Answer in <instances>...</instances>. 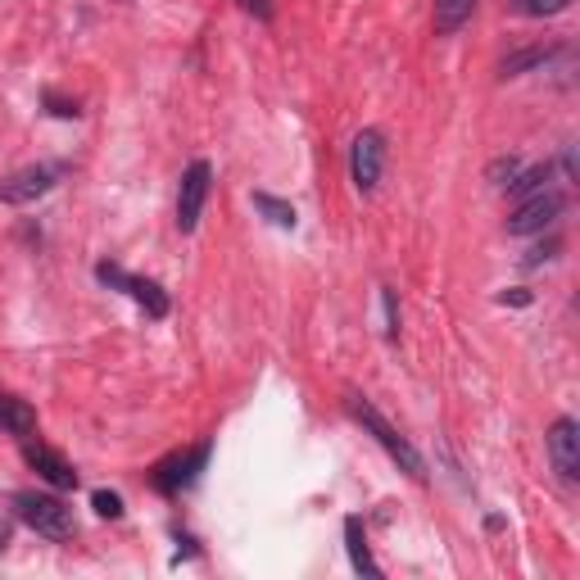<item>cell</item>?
I'll return each instance as SVG.
<instances>
[{
    "mask_svg": "<svg viewBox=\"0 0 580 580\" xmlns=\"http://www.w3.org/2000/svg\"><path fill=\"white\" fill-rule=\"evenodd\" d=\"M14 512H19V521L28 530H37V536H45V540H69L77 530L73 526V508L64 499H55V495L23 490V495H14Z\"/></svg>",
    "mask_w": 580,
    "mask_h": 580,
    "instance_id": "obj_1",
    "label": "cell"
},
{
    "mask_svg": "<svg viewBox=\"0 0 580 580\" xmlns=\"http://www.w3.org/2000/svg\"><path fill=\"white\" fill-rule=\"evenodd\" d=\"M350 413H354V417L363 422V431H367L372 441H376V445H381L385 454H391V458H395V463H400V467H404V472H408L413 480H422V476H426V463H422V454H417V449H413V445L404 441V435H400V431H395L391 422H385V417H381V413H376V408H372L367 400L350 395Z\"/></svg>",
    "mask_w": 580,
    "mask_h": 580,
    "instance_id": "obj_2",
    "label": "cell"
},
{
    "mask_svg": "<svg viewBox=\"0 0 580 580\" xmlns=\"http://www.w3.org/2000/svg\"><path fill=\"white\" fill-rule=\"evenodd\" d=\"M64 177V164H32L10 177H0V205H32L41 196H51L55 182Z\"/></svg>",
    "mask_w": 580,
    "mask_h": 580,
    "instance_id": "obj_3",
    "label": "cell"
},
{
    "mask_svg": "<svg viewBox=\"0 0 580 580\" xmlns=\"http://www.w3.org/2000/svg\"><path fill=\"white\" fill-rule=\"evenodd\" d=\"M562 209H567V196H562V190H553V186H545V190H536V196L517 200V209L508 218V231L512 236H536V231L553 227L562 218Z\"/></svg>",
    "mask_w": 580,
    "mask_h": 580,
    "instance_id": "obj_4",
    "label": "cell"
},
{
    "mask_svg": "<svg viewBox=\"0 0 580 580\" xmlns=\"http://www.w3.org/2000/svg\"><path fill=\"white\" fill-rule=\"evenodd\" d=\"M209 441H200V445H190V449H182V454H173V458H164L159 467H155V490L159 495H182L186 486H196L200 480V472H205V463H209Z\"/></svg>",
    "mask_w": 580,
    "mask_h": 580,
    "instance_id": "obj_5",
    "label": "cell"
},
{
    "mask_svg": "<svg viewBox=\"0 0 580 580\" xmlns=\"http://www.w3.org/2000/svg\"><path fill=\"white\" fill-rule=\"evenodd\" d=\"M209 186H214V168H209L205 159H196V164L182 173V190H177V227H182V231H196V227H200Z\"/></svg>",
    "mask_w": 580,
    "mask_h": 580,
    "instance_id": "obj_6",
    "label": "cell"
},
{
    "mask_svg": "<svg viewBox=\"0 0 580 580\" xmlns=\"http://www.w3.org/2000/svg\"><path fill=\"white\" fill-rule=\"evenodd\" d=\"M381 168H385V136L376 127H363L354 136V151H350V173H354V186L363 190V196L376 190Z\"/></svg>",
    "mask_w": 580,
    "mask_h": 580,
    "instance_id": "obj_7",
    "label": "cell"
},
{
    "mask_svg": "<svg viewBox=\"0 0 580 580\" xmlns=\"http://www.w3.org/2000/svg\"><path fill=\"white\" fill-rule=\"evenodd\" d=\"M95 277H101L105 286H118V290H127V296L151 313V318H168V296H164V286L159 281H145V277H127L118 263H101L95 268Z\"/></svg>",
    "mask_w": 580,
    "mask_h": 580,
    "instance_id": "obj_8",
    "label": "cell"
},
{
    "mask_svg": "<svg viewBox=\"0 0 580 580\" xmlns=\"http://www.w3.org/2000/svg\"><path fill=\"white\" fill-rule=\"evenodd\" d=\"M549 458L567 486H576L580 480V422L576 417H558L549 426Z\"/></svg>",
    "mask_w": 580,
    "mask_h": 580,
    "instance_id": "obj_9",
    "label": "cell"
},
{
    "mask_svg": "<svg viewBox=\"0 0 580 580\" xmlns=\"http://www.w3.org/2000/svg\"><path fill=\"white\" fill-rule=\"evenodd\" d=\"M23 458H28V467H32L41 480H51L55 490H73V486H77V472H73V463H69L64 454L45 449V445H23Z\"/></svg>",
    "mask_w": 580,
    "mask_h": 580,
    "instance_id": "obj_10",
    "label": "cell"
},
{
    "mask_svg": "<svg viewBox=\"0 0 580 580\" xmlns=\"http://www.w3.org/2000/svg\"><path fill=\"white\" fill-rule=\"evenodd\" d=\"M0 426H6L10 435H19V441H28V435L37 431V408L19 395H0Z\"/></svg>",
    "mask_w": 580,
    "mask_h": 580,
    "instance_id": "obj_11",
    "label": "cell"
},
{
    "mask_svg": "<svg viewBox=\"0 0 580 580\" xmlns=\"http://www.w3.org/2000/svg\"><path fill=\"white\" fill-rule=\"evenodd\" d=\"M476 10V0H435V14H431V28L435 37H454Z\"/></svg>",
    "mask_w": 580,
    "mask_h": 580,
    "instance_id": "obj_12",
    "label": "cell"
},
{
    "mask_svg": "<svg viewBox=\"0 0 580 580\" xmlns=\"http://www.w3.org/2000/svg\"><path fill=\"white\" fill-rule=\"evenodd\" d=\"M553 55H558V45H526V51H512V55L499 64V73H504V77H521V73H530V69L549 64Z\"/></svg>",
    "mask_w": 580,
    "mask_h": 580,
    "instance_id": "obj_13",
    "label": "cell"
},
{
    "mask_svg": "<svg viewBox=\"0 0 580 580\" xmlns=\"http://www.w3.org/2000/svg\"><path fill=\"white\" fill-rule=\"evenodd\" d=\"M345 545H350V562L363 576H381V567L372 562V549H367V536H363V521L359 517H345Z\"/></svg>",
    "mask_w": 580,
    "mask_h": 580,
    "instance_id": "obj_14",
    "label": "cell"
},
{
    "mask_svg": "<svg viewBox=\"0 0 580 580\" xmlns=\"http://www.w3.org/2000/svg\"><path fill=\"white\" fill-rule=\"evenodd\" d=\"M553 182V164H536V168H521L504 190L512 200H526V196H536V190H545Z\"/></svg>",
    "mask_w": 580,
    "mask_h": 580,
    "instance_id": "obj_15",
    "label": "cell"
},
{
    "mask_svg": "<svg viewBox=\"0 0 580 580\" xmlns=\"http://www.w3.org/2000/svg\"><path fill=\"white\" fill-rule=\"evenodd\" d=\"M255 209H259L272 227H286V231L300 222V218H296V209H290L286 200H277V196H268V190H255Z\"/></svg>",
    "mask_w": 580,
    "mask_h": 580,
    "instance_id": "obj_16",
    "label": "cell"
},
{
    "mask_svg": "<svg viewBox=\"0 0 580 580\" xmlns=\"http://www.w3.org/2000/svg\"><path fill=\"white\" fill-rule=\"evenodd\" d=\"M576 0H512V10L526 14V19H553V14H567Z\"/></svg>",
    "mask_w": 580,
    "mask_h": 580,
    "instance_id": "obj_17",
    "label": "cell"
},
{
    "mask_svg": "<svg viewBox=\"0 0 580 580\" xmlns=\"http://www.w3.org/2000/svg\"><path fill=\"white\" fill-rule=\"evenodd\" d=\"M521 168H526V164H521L517 155H504V159H495V164L486 168V177H490L495 186H508V182H512V177H517Z\"/></svg>",
    "mask_w": 580,
    "mask_h": 580,
    "instance_id": "obj_18",
    "label": "cell"
},
{
    "mask_svg": "<svg viewBox=\"0 0 580 580\" xmlns=\"http://www.w3.org/2000/svg\"><path fill=\"white\" fill-rule=\"evenodd\" d=\"M91 508L101 512V517H110V521H118V517H123V499H118L114 490H95V495H91Z\"/></svg>",
    "mask_w": 580,
    "mask_h": 580,
    "instance_id": "obj_19",
    "label": "cell"
},
{
    "mask_svg": "<svg viewBox=\"0 0 580 580\" xmlns=\"http://www.w3.org/2000/svg\"><path fill=\"white\" fill-rule=\"evenodd\" d=\"M45 105H51V114H55V118H77V114H82V110H77V101H60L55 91L45 95Z\"/></svg>",
    "mask_w": 580,
    "mask_h": 580,
    "instance_id": "obj_20",
    "label": "cell"
},
{
    "mask_svg": "<svg viewBox=\"0 0 580 580\" xmlns=\"http://www.w3.org/2000/svg\"><path fill=\"white\" fill-rule=\"evenodd\" d=\"M236 6L246 10V14H255L259 23H268V19H272V0H236Z\"/></svg>",
    "mask_w": 580,
    "mask_h": 580,
    "instance_id": "obj_21",
    "label": "cell"
},
{
    "mask_svg": "<svg viewBox=\"0 0 580 580\" xmlns=\"http://www.w3.org/2000/svg\"><path fill=\"white\" fill-rule=\"evenodd\" d=\"M553 250H558V240H545V246H536V250L526 255V268H540L545 259H553Z\"/></svg>",
    "mask_w": 580,
    "mask_h": 580,
    "instance_id": "obj_22",
    "label": "cell"
},
{
    "mask_svg": "<svg viewBox=\"0 0 580 580\" xmlns=\"http://www.w3.org/2000/svg\"><path fill=\"white\" fill-rule=\"evenodd\" d=\"M499 304H530V296H526V290H504Z\"/></svg>",
    "mask_w": 580,
    "mask_h": 580,
    "instance_id": "obj_23",
    "label": "cell"
},
{
    "mask_svg": "<svg viewBox=\"0 0 580 580\" xmlns=\"http://www.w3.org/2000/svg\"><path fill=\"white\" fill-rule=\"evenodd\" d=\"M0 545H6V526H0Z\"/></svg>",
    "mask_w": 580,
    "mask_h": 580,
    "instance_id": "obj_24",
    "label": "cell"
}]
</instances>
